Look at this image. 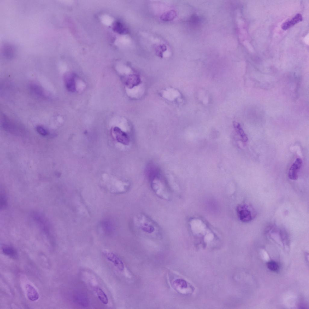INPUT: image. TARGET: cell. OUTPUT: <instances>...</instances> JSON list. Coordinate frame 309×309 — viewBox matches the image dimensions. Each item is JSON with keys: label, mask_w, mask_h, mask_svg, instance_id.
<instances>
[{"label": "cell", "mask_w": 309, "mask_h": 309, "mask_svg": "<svg viewBox=\"0 0 309 309\" xmlns=\"http://www.w3.org/2000/svg\"><path fill=\"white\" fill-rule=\"evenodd\" d=\"M237 212L240 220L244 222L251 221L256 216V212L253 208L246 204L238 206Z\"/></svg>", "instance_id": "6da1fadb"}, {"label": "cell", "mask_w": 309, "mask_h": 309, "mask_svg": "<svg viewBox=\"0 0 309 309\" xmlns=\"http://www.w3.org/2000/svg\"><path fill=\"white\" fill-rule=\"evenodd\" d=\"M135 221L136 225L145 232L151 233L155 231L154 226L153 223L144 215H141L136 217Z\"/></svg>", "instance_id": "7a4b0ae2"}, {"label": "cell", "mask_w": 309, "mask_h": 309, "mask_svg": "<svg viewBox=\"0 0 309 309\" xmlns=\"http://www.w3.org/2000/svg\"><path fill=\"white\" fill-rule=\"evenodd\" d=\"M302 164L301 159L298 158L292 164L288 172V177L290 179L296 180L298 179V173L301 167Z\"/></svg>", "instance_id": "3957f363"}, {"label": "cell", "mask_w": 309, "mask_h": 309, "mask_svg": "<svg viewBox=\"0 0 309 309\" xmlns=\"http://www.w3.org/2000/svg\"><path fill=\"white\" fill-rule=\"evenodd\" d=\"M2 121V127L5 130L15 135H19L22 133L21 131V130L19 129L20 128H19L17 125L11 122H12L7 118H3Z\"/></svg>", "instance_id": "277c9868"}, {"label": "cell", "mask_w": 309, "mask_h": 309, "mask_svg": "<svg viewBox=\"0 0 309 309\" xmlns=\"http://www.w3.org/2000/svg\"><path fill=\"white\" fill-rule=\"evenodd\" d=\"M104 254L107 259L112 262L119 271H122L124 270V267L123 262L115 254L107 252L105 253Z\"/></svg>", "instance_id": "5b68a950"}, {"label": "cell", "mask_w": 309, "mask_h": 309, "mask_svg": "<svg viewBox=\"0 0 309 309\" xmlns=\"http://www.w3.org/2000/svg\"><path fill=\"white\" fill-rule=\"evenodd\" d=\"M33 216L35 221L46 234H50L49 225L45 218L41 215L37 213H33Z\"/></svg>", "instance_id": "8992f818"}, {"label": "cell", "mask_w": 309, "mask_h": 309, "mask_svg": "<svg viewBox=\"0 0 309 309\" xmlns=\"http://www.w3.org/2000/svg\"><path fill=\"white\" fill-rule=\"evenodd\" d=\"M64 81L66 88L70 91H74L75 90V84L74 75L72 74L68 73L64 76Z\"/></svg>", "instance_id": "52a82bcc"}, {"label": "cell", "mask_w": 309, "mask_h": 309, "mask_svg": "<svg viewBox=\"0 0 309 309\" xmlns=\"http://www.w3.org/2000/svg\"><path fill=\"white\" fill-rule=\"evenodd\" d=\"M25 288L27 296L29 300L32 301H34L39 299V295L36 289L32 285L29 284H27Z\"/></svg>", "instance_id": "ba28073f"}, {"label": "cell", "mask_w": 309, "mask_h": 309, "mask_svg": "<svg viewBox=\"0 0 309 309\" xmlns=\"http://www.w3.org/2000/svg\"><path fill=\"white\" fill-rule=\"evenodd\" d=\"M303 18L300 14H296L291 20L284 23L282 25V28L284 30H286L295 24L302 21Z\"/></svg>", "instance_id": "9c48e42d"}, {"label": "cell", "mask_w": 309, "mask_h": 309, "mask_svg": "<svg viewBox=\"0 0 309 309\" xmlns=\"http://www.w3.org/2000/svg\"><path fill=\"white\" fill-rule=\"evenodd\" d=\"M30 86L31 91L37 96L44 98H47L48 97L47 94L40 86L34 84H31Z\"/></svg>", "instance_id": "30bf717a"}, {"label": "cell", "mask_w": 309, "mask_h": 309, "mask_svg": "<svg viewBox=\"0 0 309 309\" xmlns=\"http://www.w3.org/2000/svg\"><path fill=\"white\" fill-rule=\"evenodd\" d=\"M3 253L5 255L13 258L18 256V253L16 250L10 246H5L2 249Z\"/></svg>", "instance_id": "8fae6325"}, {"label": "cell", "mask_w": 309, "mask_h": 309, "mask_svg": "<svg viewBox=\"0 0 309 309\" xmlns=\"http://www.w3.org/2000/svg\"><path fill=\"white\" fill-rule=\"evenodd\" d=\"M95 291L100 300L103 304H106L108 303V298L107 295L100 288H97Z\"/></svg>", "instance_id": "7c38bea8"}, {"label": "cell", "mask_w": 309, "mask_h": 309, "mask_svg": "<svg viewBox=\"0 0 309 309\" xmlns=\"http://www.w3.org/2000/svg\"><path fill=\"white\" fill-rule=\"evenodd\" d=\"M235 127L237 132L240 136L242 140L244 142H246L248 140L247 136L239 123L235 124Z\"/></svg>", "instance_id": "4fadbf2b"}, {"label": "cell", "mask_w": 309, "mask_h": 309, "mask_svg": "<svg viewBox=\"0 0 309 309\" xmlns=\"http://www.w3.org/2000/svg\"><path fill=\"white\" fill-rule=\"evenodd\" d=\"M175 286L179 288H183L186 287V284L183 280L177 279L175 280L174 282Z\"/></svg>", "instance_id": "5bb4252c"}, {"label": "cell", "mask_w": 309, "mask_h": 309, "mask_svg": "<svg viewBox=\"0 0 309 309\" xmlns=\"http://www.w3.org/2000/svg\"><path fill=\"white\" fill-rule=\"evenodd\" d=\"M267 265L269 269L272 271H277L279 269V266L278 264L274 261H270L268 262L267 263Z\"/></svg>", "instance_id": "9a60e30c"}, {"label": "cell", "mask_w": 309, "mask_h": 309, "mask_svg": "<svg viewBox=\"0 0 309 309\" xmlns=\"http://www.w3.org/2000/svg\"><path fill=\"white\" fill-rule=\"evenodd\" d=\"M167 94H169V95L165 97L168 99L172 100L174 99L176 97H177L178 95V93L177 91L174 90H167L166 91L165 93H164Z\"/></svg>", "instance_id": "2e32d148"}, {"label": "cell", "mask_w": 309, "mask_h": 309, "mask_svg": "<svg viewBox=\"0 0 309 309\" xmlns=\"http://www.w3.org/2000/svg\"><path fill=\"white\" fill-rule=\"evenodd\" d=\"M36 130L37 132L40 135L43 136H46L49 134V132L48 130L43 126H38L36 128Z\"/></svg>", "instance_id": "e0dca14e"}, {"label": "cell", "mask_w": 309, "mask_h": 309, "mask_svg": "<svg viewBox=\"0 0 309 309\" xmlns=\"http://www.w3.org/2000/svg\"><path fill=\"white\" fill-rule=\"evenodd\" d=\"M0 202L1 208L2 207V208H5L6 206V199L3 196H1Z\"/></svg>", "instance_id": "ac0fdd59"}]
</instances>
